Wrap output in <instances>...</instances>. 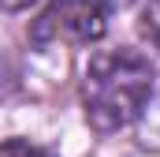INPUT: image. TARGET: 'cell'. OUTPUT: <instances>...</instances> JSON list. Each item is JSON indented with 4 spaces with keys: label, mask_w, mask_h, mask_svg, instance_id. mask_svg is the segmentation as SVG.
Segmentation results:
<instances>
[{
    "label": "cell",
    "mask_w": 160,
    "mask_h": 157,
    "mask_svg": "<svg viewBox=\"0 0 160 157\" xmlns=\"http://www.w3.org/2000/svg\"><path fill=\"white\" fill-rule=\"evenodd\" d=\"M153 94V64L138 49H104L82 78V105L93 131H119L145 112Z\"/></svg>",
    "instance_id": "1"
},
{
    "label": "cell",
    "mask_w": 160,
    "mask_h": 157,
    "mask_svg": "<svg viewBox=\"0 0 160 157\" xmlns=\"http://www.w3.org/2000/svg\"><path fill=\"white\" fill-rule=\"evenodd\" d=\"M108 30V0H48L30 26L34 45H89Z\"/></svg>",
    "instance_id": "2"
},
{
    "label": "cell",
    "mask_w": 160,
    "mask_h": 157,
    "mask_svg": "<svg viewBox=\"0 0 160 157\" xmlns=\"http://www.w3.org/2000/svg\"><path fill=\"white\" fill-rule=\"evenodd\" d=\"M142 34L160 49V0H149L142 11Z\"/></svg>",
    "instance_id": "3"
},
{
    "label": "cell",
    "mask_w": 160,
    "mask_h": 157,
    "mask_svg": "<svg viewBox=\"0 0 160 157\" xmlns=\"http://www.w3.org/2000/svg\"><path fill=\"white\" fill-rule=\"evenodd\" d=\"M0 157H45V154L22 138H11V142H0Z\"/></svg>",
    "instance_id": "4"
},
{
    "label": "cell",
    "mask_w": 160,
    "mask_h": 157,
    "mask_svg": "<svg viewBox=\"0 0 160 157\" xmlns=\"http://www.w3.org/2000/svg\"><path fill=\"white\" fill-rule=\"evenodd\" d=\"M34 0H0V8L4 11H22V8H30Z\"/></svg>",
    "instance_id": "5"
},
{
    "label": "cell",
    "mask_w": 160,
    "mask_h": 157,
    "mask_svg": "<svg viewBox=\"0 0 160 157\" xmlns=\"http://www.w3.org/2000/svg\"><path fill=\"white\" fill-rule=\"evenodd\" d=\"M157 138H160V123H157V131H153V146H157Z\"/></svg>",
    "instance_id": "6"
}]
</instances>
